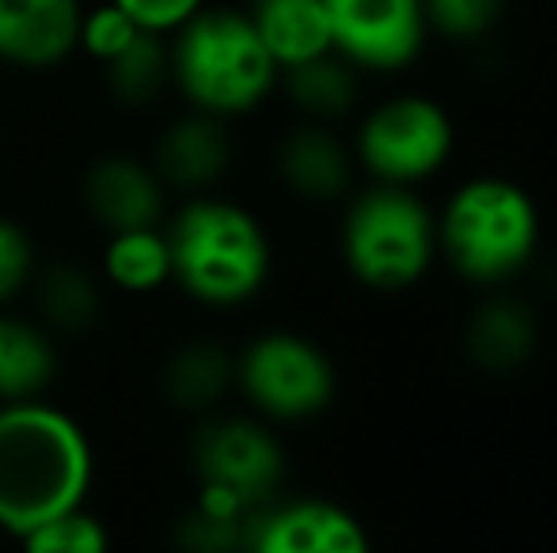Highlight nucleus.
Instances as JSON below:
<instances>
[{
	"instance_id": "nucleus-6",
	"label": "nucleus",
	"mask_w": 557,
	"mask_h": 553,
	"mask_svg": "<svg viewBox=\"0 0 557 553\" xmlns=\"http://www.w3.org/2000/svg\"><path fill=\"white\" fill-rule=\"evenodd\" d=\"M235 387L270 420H308L334 402L337 372L311 338L265 330L235 356Z\"/></svg>"
},
{
	"instance_id": "nucleus-22",
	"label": "nucleus",
	"mask_w": 557,
	"mask_h": 553,
	"mask_svg": "<svg viewBox=\"0 0 557 553\" xmlns=\"http://www.w3.org/2000/svg\"><path fill=\"white\" fill-rule=\"evenodd\" d=\"M107 88L117 103L125 106H148L171 88V65H168V38L160 35H137L117 58L103 65Z\"/></svg>"
},
{
	"instance_id": "nucleus-26",
	"label": "nucleus",
	"mask_w": 557,
	"mask_h": 553,
	"mask_svg": "<svg viewBox=\"0 0 557 553\" xmlns=\"http://www.w3.org/2000/svg\"><path fill=\"white\" fill-rule=\"evenodd\" d=\"M35 239L27 236V228L20 221L0 213V307H8L35 280Z\"/></svg>"
},
{
	"instance_id": "nucleus-24",
	"label": "nucleus",
	"mask_w": 557,
	"mask_h": 553,
	"mask_svg": "<svg viewBox=\"0 0 557 553\" xmlns=\"http://www.w3.org/2000/svg\"><path fill=\"white\" fill-rule=\"evenodd\" d=\"M137 35H145V30H140L117 4L103 0V4H96V8H84L76 50L88 53L96 65H107V61L117 58Z\"/></svg>"
},
{
	"instance_id": "nucleus-17",
	"label": "nucleus",
	"mask_w": 557,
	"mask_h": 553,
	"mask_svg": "<svg viewBox=\"0 0 557 553\" xmlns=\"http://www.w3.org/2000/svg\"><path fill=\"white\" fill-rule=\"evenodd\" d=\"M235 387V356L216 341H186L168 356L160 391L175 410L206 414Z\"/></svg>"
},
{
	"instance_id": "nucleus-13",
	"label": "nucleus",
	"mask_w": 557,
	"mask_h": 553,
	"mask_svg": "<svg viewBox=\"0 0 557 553\" xmlns=\"http://www.w3.org/2000/svg\"><path fill=\"white\" fill-rule=\"evenodd\" d=\"M156 175L168 190L206 193L227 175L232 167V137L224 129V118L190 111L175 118L156 137L152 160Z\"/></svg>"
},
{
	"instance_id": "nucleus-14",
	"label": "nucleus",
	"mask_w": 557,
	"mask_h": 553,
	"mask_svg": "<svg viewBox=\"0 0 557 553\" xmlns=\"http://www.w3.org/2000/svg\"><path fill=\"white\" fill-rule=\"evenodd\" d=\"M277 175L293 193L308 201H334L349 190L352 155L323 122L296 126L277 148Z\"/></svg>"
},
{
	"instance_id": "nucleus-7",
	"label": "nucleus",
	"mask_w": 557,
	"mask_h": 553,
	"mask_svg": "<svg viewBox=\"0 0 557 553\" xmlns=\"http://www.w3.org/2000/svg\"><path fill=\"white\" fill-rule=\"evenodd\" d=\"M451 144L455 129L441 103L425 96H395L360 122L357 160L380 183L410 186L436 175Z\"/></svg>"
},
{
	"instance_id": "nucleus-8",
	"label": "nucleus",
	"mask_w": 557,
	"mask_h": 553,
	"mask_svg": "<svg viewBox=\"0 0 557 553\" xmlns=\"http://www.w3.org/2000/svg\"><path fill=\"white\" fill-rule=\"evenodd\" d=\"M190 458L198 489L221 493L247 512L270 504L285 478V451L255 417H209L194 436Z\"/></svg>"
},
{
	"instance_id": "nucleus-23",
	"label": "nucleus",
	"mask_w": 557,
	"mask_h": 553,
	"mask_svg": "<svg viewBox=\"0 0 557 553\" xmlns=\"http://www.w3.org/2000/svg\"><path fill=\"white\" fill-rule=\"evenodd\" d=\"M23 546L35 553H103L111 550V531L96 512H88V504H81L30 531Z\"/></svg>"
},
{
	"instance_id": "nucleus-16",
	"label": "nucleus",
	"mask_w": 557,
	"mask_h": 553,
	"mask_svg": "<svg viewBox=\"0 0 557 553\" xmlns=\"http://www.w3.org/2000/svg\"><path fill=\"white\" fill-rule=\"evenodd\" d=\"M58 379V345L35 318L0 307V402L42 399Z\"/></svg>"
},
{
	"instance_id": "nucleus-9",
	"label": "nucleus",
	"mask_w": 557,
	"mask_h": 553,
	"mask_svg": "<svg viewBox=\"0 0 557 553\" xmlns=\"http://www.w3.org/2000/svg\"><path fill=\"white\" fill-rule=\"evenodd\" d=\"M334 53L364 73H395L421 53L429 35L421 0H326Z\"/></svg>"
},
{
	"instance_id": "nucleus-25",
	"label": "nucleus",
	"mask_w": 557,
	"mask_h": 553,
	"mask_svg": "<svg viewBox=\"0 0 557 553\" xmlns=\"http://www.w3.org/2000/svg\"><path fill=\"white\" fill-rule=\"evenodd\" d=\"M421 4H425L429 27L467 42V38H482L497 27L508 0H421Z\"/></svg>"
},
{
	"instance_id": "nucleus-18",
	"label": "nucleus",
	"mask_w": 557,
	"mask_h": 553,
	"mask_svg": "<svg viewBox=\"0 0 557 553\" xmlns=\"http://www.w3.org/2000/svg\"><path fill=\"white\" fill-rule=\"evenodd\" d=\"M539 345V323L520 300H490L467 326L470 361L482 372H516Z\"/></svg>"
},
{
	"instance_id": "nucleus-27",
	"label": "nucleus",
	"mask_w": 557,
	"mask_h": 553,
	"mask_svg": "<svg viewBox=\"0 0 557 553\" xmlns=\"http://www.w3.org/2000/svg\"><path fill=\"white\" fill-rule=\"evenodd\" d=\"M111 4L122 8L140 30L168 38V35H175L186 20H194L209 0H111Z\"/></svg>"
},
{
	"instance_id": "nucleus-15",
	"label": "nucleus",
	"mask_w": 557,
	"mask_h": 553,
	"mask_svg": "<svg viewBox=\"0 0 557 553\" xmlns=\"http://www.w3.org/2000/svg\"><path fill=\"white\" fill-rule=\"evenodd\" d=\"M247 12L277 68L334 50L326 0H250Z\"/></svg>"
},
{
	"instance_id": "nucleus-1",
	"label": "nucleus",
	"mask_w": 557,
	"mask_h": 553,
	"mask_svg": "<svg viewBox=\"0 0 557 553\" xmlns=\"http://www.w3.org/2000/svg\"><path fill=\"white\" fill-rule=\"evenodd\" d=\"M91 481L96 448L81 420L42 399L0 402V531L23 542L88 504Z\"/></svg>"
},
{
	"instance_id": "nucleus-19",
	"label": "nucleus",
	"mask_w": 557,
	"mask_h": 553,
	"mask_svg": "<svg viewBox=\"0 0 557 553\" xmlns=\"http://www.w3.org/2000/svg\"><path fill=\"white\" fill-rule=\"evenodd\" d=\"M99 277L125 296H152L171 285V247L160 224L111 231L99 262Z\"/></svg>"
},
{
	"instance_id": "nucleus-11",
	"label": "nucleus",
	"mask_w": 557,
	"mask_h": 553,
	"mask_svg": "<svg viewBox=\"0 0 557 553\" xmlns=\"http://www.w3.org/2000/svg\"><path fill=\"white\" fill-rule=\"evenodd\" d=\"M81 0H0V65L46 73L65 65L81 35Z\"/></svg>"
},
{
	"instance_id": "nucleus-3",
	"label": "nucleus",
	"mask_w": 557,
	"mask_h": 553,
	"mask_svg": "<svg viewBox=\"0 0 557 553\" xmlns=\"http://www.w3.org/2000/svg\"><path fill=\"white\" fill-rule=\"evenodd\" d=\"M171 88L190 111L243 118L277 91L281 68L270 58L250 12L206 4L168 35Z\"/></svg>"
},
{
	"instance_id": "nucleus-20",
	"label": "nucleus",
	"mask_w": 557,
	"mask_h": 553,
	"mask_svg": "<svg viewBox=\"0 0 557 553\" xmlns=\"http://www.w3.org/2000/svg\"><path fill=\"white\" fill-rule=\"evenodd\" d=\"M277 88H285L296 111L308 114L311 122H334L352 111L360 84H357V68L342 53L331 50L311 61H300V65L281 68Z\"/></svg>"
},
{
	"instance_id": "nucleus-4",
	"label": "nucleus",
	"mask_w": 557,
	"mask_h": 553,
	"mask_svg": "<svg viewBox=\"0 0 557 553\" xmlns=\"http://www.w3.org/2000/svg\"><path fill=\"white\" fill-rule=\"evenodd\" d=\"M436 247L455 274L474 285H497L535 259L539 209L531 193L508 178H470L436 221Z\"/></svg>"
},
{
	"instance_id": "nucleus-10",
	"label": "nucleus",
	"mask_w": 557,
	"mask_h": 553,
	"mask_svg": "<svg viewBox=\"0 0 557 553\" xmlns=\"http://www.w3.org/2000/svg\"><path fill=\"white\" fill-rule=\"evenodd\" d=\"M255 553H364L368 535L352 512L331 501L262 504L247 519V546Z\"/></svg>"
},
{
	"instance_id": "nucleus-5",
	"label": "nucleus",
	"mask_w": 557,
	"mask_h": 553,
	"mask_svg": "<svg viewBox=\"0 0 557 553\" xmlns=\"http://www.w3.org/2000/svg\"><path fill=\"white\" fill-rule=\"evenodd\" d=\"M436 254V221L406 186L380 183L349 205L342 224V259L360 285L398 292L425 277Z\"/></svg>"
},
{
	"instance_id": "nucleus-2",
	"label": "nucleus",
	"mask_w": 557,
	"mask_h": 553,
	"mask_svg": "<svg viewBox=\"0 0 557 553\" xmlns=\"http://www.w3.org/2000/svg\"><path fill=\"white\" fill-rule=\"evenodd\" d=\"M171 285L201 307H239L265 288L273 247L262 221L239 201L216 193H190L171 216Z\"/></svg>"
},
{
	"instance_id": "nucleus-12",
	"label": "nucleus",
	"mask_w": 557,
	"mask_h": 553,
	"mask_svg": "<svg viewBox=\"0 0 557 553\" xmlns=\"http://www.w3.org/2000/svg\"><path fill=\"white\" fill-rule=\"evenodd\" d=\"M81 198L91 221L111 236V231L160 224L168 186H163V178L156 175V167L148 160L114 152L88 167Z\"/></svg>"
},
{
	"instance_id": "nucleus-21",
	"label": "nucleus",
	"mask_w": 557,
	"mask_h": 553,
	"mask_svg": "<svg viewBox=\"0 0 557 553\" xmlns=\"http://www.w3.org/2000/svg\"><path fill=\"white\" fill-rule=\"evenodd\" d=\"M35 300L42 311V323L53 330L81 334L88 326H96L99 311H103V288L99 277H91L84 266H50L42 274H35Z\"/></svg>"
}]
</instances>
